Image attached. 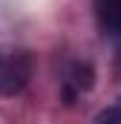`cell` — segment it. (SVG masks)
Listing matches in <instances>:
<instances>
[{
	"label": "cell",
	"mask_w": 121,
	"mask_h": 124,
	"mask_svg": "<svg viewBox=\"0 0 121 124\" xmlns=\"http://www.w3.org/2000/svg\"><path fill=\"white\" fill-rule=\"evenodd\" d=\"M32 75L29 55L0 43V95H17Z\"/></svg>",
	"instance_id": "6da1fadb"
},
{
	"label": "cell",
	"mask_w": 121,
	"mask_h": 124,
	"mask_svg": "<svg viewBox=\"0 0 121 124\" xmlns=\"http://www.w3.org/2000/svg\"><path fill=\"white\" fill-rule=\"evenodd\" d=\"M95 15L104 35L121 38V0H95Z\"/></svg>",
	"instance_id": "7a4b0ae2"
},
{
	"label": "cell",
	"mask_w": 121,
	"mask_h": 124,
	"mask_svg": "<svg viewBox=\"0 0 121 124\" xmlns=\"http://www.w3.org/2000/svg\"><path fill=\"white\" fill-rule=\"evenodd\" d=\"M63 84H66V87H63V98L72 104L75 95L92 90V66H90V63H75V66L69 69V75H66Z\"/></svg>",
	"instance_id": "3957f363"
},
{
	"label": "cell",
	"mask_w": 121,
	"mask_h": 124,
	"mask_svg": "<svg viewBox=\"0 0 121 124\" xmlns=\"http://www.w3.org/2000/svg\"><path fill=\"white\" fill-rule=\"evenodd\" d=\"M95 124H121V98H115L113 104H107V107L98 113Z\"/></svg>",
	"instance_id": "277c9868"
}]
</instances>
